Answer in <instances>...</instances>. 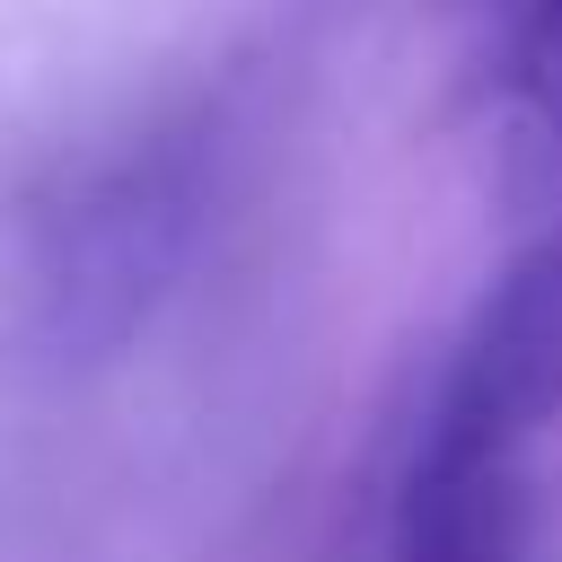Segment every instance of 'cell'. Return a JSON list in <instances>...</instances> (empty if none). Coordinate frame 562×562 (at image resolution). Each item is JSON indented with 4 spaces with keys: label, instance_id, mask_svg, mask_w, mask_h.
<instances>
[{
    "label": "cell",
    "instance_id": "3957f363",
    "mask_svg": "<svg viewBox=\"0 0 562 562\" xmlns=\"http://www.w3.org/2000/svg\"><path fill=\"white\" fill-rule=\"evenodd\" d=\"M386 562H536V501H527L518 457L457 448V439L422 430Z\"/></svg>",
    "mask_w": 562,
    "mask_h": 562
},
{
    "label": "cell",
    "instance_id": "6da1fadb",
    "mask_svg": "<svg viewBox=\"0 0 562 562\" xmlns=\"http://www.w3.org/2000/svg\"><path fill=\"white\" fill-rule=\"evenodd\" d=\"M544 422H562V220L527 237L474 299L448 386L430 404V439L518 457Z\"/></svg>",
    "mask_w": 562,
    "mask_h": 562
},
{
    "label": "cell",
    "instance_id": "7a4b0ae2",
    "mask_svg": "<svg viewBox=\"0 0 562 562\" xmlns=\"http://www.w3.org/2000/svg\"><path fill=\"white\" fill-rule=\"evenodd\" d=\"M184 255V193L158 167H114L105 184H88L44 246V299H53V334L79 351L123 342L149 299L167 290Z\"/></svg>",
    "mask_w": 562,
    "mask_h": 562
},
{
    "label": "cell",
    "instance_id": "277c9868",
    "mask_svg": "<svg viewBox=\"0 0 562 562\" xmlns=\"http://www.w3.org/2000/svg\"><path fill=\"white\" fill-rule=\"evenodd\" d=\"M509 88L562 140V0H509Z\"/></svg>",
    "mask_w": 562,
    "mask_h": 562
}]
</instances>
